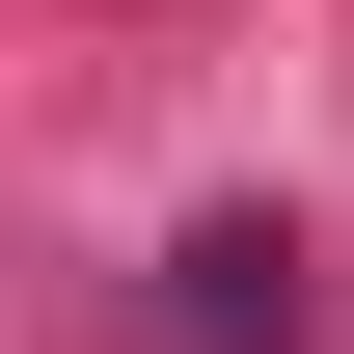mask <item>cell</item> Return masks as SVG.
<instances>
[{"mask_svg":"<svg viewBox=\"0 0 354 354\" xmlns=\"http://www.w3.org/2000/svg\"><path fill=\"white\" fill-rule=\"evenodd\" d=\"M191 354H300V245H245V218L191 245Z\"/></svg>","mask_w":354,"mask_h":354,"instance_id":"6da1fadb","label":"cell"}]
</instances>
